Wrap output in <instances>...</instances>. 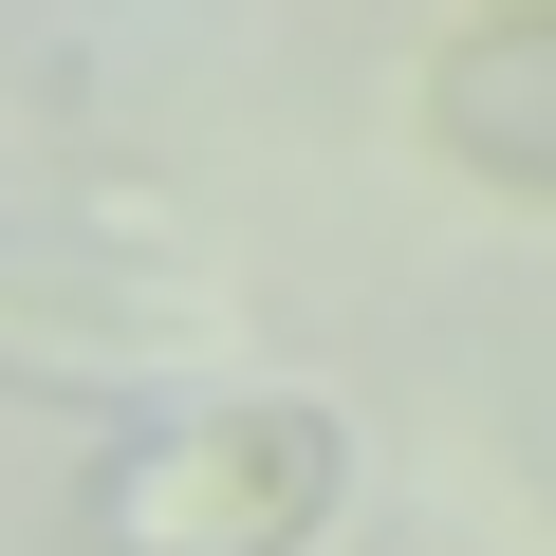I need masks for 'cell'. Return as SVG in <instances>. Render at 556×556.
Listing matches in <instances>:
<instances>
[{
    "instance_id": "obj_2",
    "label": "cell",
    "mask_w": 556,
    "mask_h": 556,
    "mask_svg": "<svg viewBox=\"0 0 556 556\" xmlns=\"http://www.w3.org/2000/svg\"><path fill=\"white\" fill-rule=\"evenodd\" d=\"M223 353H241V278L149 241H56V223L0 241V408H167L223 390Z\"/></svg>"
},
{
    "instance_id": "obj_3",
    "label": "cell",
    "mask_w": 556,
    "mask_h": 556,
    "mask_svg": "<svg viewBox=\"0 0 556 556\" xmlns=\"http://www.w3.org/2000/svg\"><path fill=\"white\" fill-rule=\"evenodd\" d=\"M427 149L464 167V186H519V204H556V20H464V38H427Z\"/></svg>"
},
{
    "instance_id": "obj_5",
    "label": "cell",
    "mask_w": 556,
    "mask_h": 556,
    "mask_svg": "<svg viewBox=\"0 0 556 556\" xmlns=\"http://www.w3.org/2000/svg\"><path fill=\"white\" fill-rule=\"evenodd\" d=\"M482 20H556V0H482Z\"/></svg>"
},
{
    "instance_id": "obj_4",
    "label": "cell",
    "mask_w": 556,
    "mask_h": 556,
    "mask_svg": "<svg viewBox=\"0 0 556 556\" xmlns=\"http://www.w3.org/2000/svg\"><path fill=\"white\" fill-rule=\"evenodd\" d=\"M371 556H464V538H427V519H390V538H371Z\"/></svg>"
},
{
    "instance_id": "obj_1",
    "label": "cell",
    "mask_w": 556,
    "mask_h": 556,
    "mask_svg": "<svg viewBox=\"0 0 556 556\" xmlns=\"http://www.w3.org/2000/svg\"><path fill=\"white\" fill-rule=\"evenodd\" d=\"M353 519V427L316 390H167L75 464V556H316Z\"/></svg>"
}]
</instances>
